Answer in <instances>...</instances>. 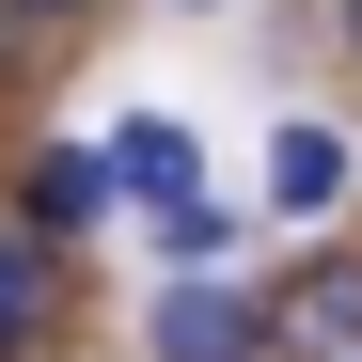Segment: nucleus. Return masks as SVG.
Segmentation results:
<instances>
[{"label": "nucleus", "mask_w": 362, "mask_h": 362, "mask_svg": "<svg viewBox=\"0 0 362 362\" xmlns=\"http://www.w3.org/2000/svg\"><path fill=\"white\" fill-rule=\"evenodd\" d=\"M142 331H158V362H268V331H284V315L189 268V284H158V315H142Z\"/></svg>", "instance_id": "obj_1"}, {"label": "nucleus", "mask_w": 362, "mask_h": 362, "mask_svg": "<svg viewBox=\"0 0 362 362\" xmlns=\"http://www.w3.org/2000/svg\"><path fill=\"white\" fill-rule=\"evenodd\" d=\"M189 173H205V142L173 127V110H142V127H110V189H127V205H158V221H173V205H205Z\"/></svg>", "instance_id": "obj_2"}, {"label": "nucleus", "mask_w": 362, "mask_h": 362, "mask_svg": "<svg viewBox=\"0 0 362 362\" xmlns=\"http://www.w3.org/2000/svg\"><path fill=\"white\" fill-rule=\"evenodd\" d=\"M331 205H346V127H315V110L268 127V221H331Z\"/></svg>", "instance_id": "obj_3"}, {"label": "nucleus", "mask_w": 362, "mask_h": 362, "mask_svg": "<svg viewBox=\"0 0 362 362\" xmlns=\"http://www.w3.org/2000/svg\"><path fill=\"white\" fill-rule=\"evenodd\" d=\"M95 205H110V142H47V158H32V221L64 236V221H95Z\"/></svg>", "instance_id": "obj_4"}, {"label": "nucleus", "mask_w": 362, "mask_h": 362, "mask_svg": "<svg viewBox=\"0 0 362 362\" xmlns=\"http://www.w3.org/2000/svg\"><path fill=\"white\" fill-rule=\"evenodd\" d=\"M32 315H47V221H0V362L32 346Z\"/></svg>", "instance_id": "obj_5"}, {"label": "nucleus", "mask_w": 362, "mask_h": 362, "mask_svg": "<svg viewBox=\"0 0 362 362\" xmlns=\"http://www.w3.org/2000/svg\"><path fill=\"white\" fill-rule=\"evenodd\" d=\"M284 346H362V268H315L284 299Z\"/></svg>", "instance_id": "obj_6"}, {"label": "nucleus", "mask_w": 362, "mask_h": 362, "mask_svg": "<svg viewBox=\"0 0 362 362\" xmlns=\"http://www.w3.org/2000/svg\"><path fill=\"white\" fill-rule=\"evenodd\" d=\"M32 16H79V0H32Z\"/></svg>", "instance_id": "obj_7"}, {"label": "nucleus", "mask_w": 362, "mask_h": 362, "mask_svg": "<svg viewBox=\"0 0 362 362\" xmlns=\"http://www.w3.org/2000/svg\"><path fill=\"white\" fill-rule=\"evenodd\" d=\"M346 47H362V0H346Z\"/></svg>", "instance_id": "obj_8"}]
</instances>
